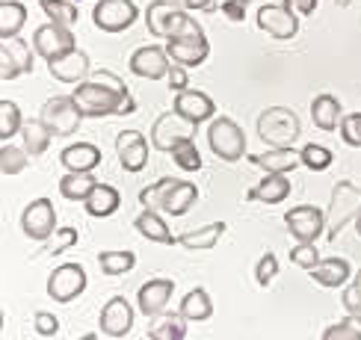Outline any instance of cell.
Here are the masks:
<instances>
[{"mask_svg": "<svg viewBox=\"0 0 361 340\" xmlns=\"http://www.w3.org/2000/svg\"><path fill=\"white\" fill-rule=\"evenodd\" d=\"M36 332L42 337H54L59 332V320L54 314H48V310H39V314H36Z\"/></svg>", "mask_w": 361, "mask_h": 340, "instance_id": "cell-50", "label": "cell"}, {"mask_svg": "<svg viewBox=\"0 0 361 340\" xmlns=\"http://www.w3.org/2000/svg\"><path fill=\"white\" fill-rule=\"evenodd\" d=\"M145 24L157 39H187V36H202L204 30L195 24L187 9H180L175 0H154L145 9Z\"/></svg>", "mask_w": 361, "mask_h": 340, "instance_id": "cell-1", "label": "cell"}, {"mask_svg": "<svg viewBox=\"0 0 361 340\" xmlns=\"http://www.w3.org/2000/svg\"><path fill=\"white\" fill-rule=\"evenodd\" d=\"M355 228H358V237H361V216L355 219Z\"/></svg>", "mask_w": 361, "mask_h": 340, "instance_id": "cell-57", "label": "cell"}, {"mask_svg": "<svg viewBox=\"0 0 361 340\" xmlns=\"http://www.w3.org/2000/svg\"><path fill=\"white\" fill-rule=\"evenodd\" d=\"M290 4H293V9H296L299 15H314V12H317L320 0H290Z\"/></svg>", "mask_w": 361, "mask_h": 340, "instance_id": "cell-54", "label": "cell"}, {"mask_svg": "<svg viewBox=\"0 0 361 340\" xmlns=\"http://www.w3.org/2000/svg\"><path fill=\"white\" fill-rule=\"evenodd\" d=\"M343 308H347L353 317H361V270L355 272L353 284L343 290Z\"/></svg>", "mask_w": 361, "mask_h": 340, "instance_id": "cell-48", "label": "cell"}, {"mask_svg": "<svg viewBox=\"0 0 361 340\" xmlns=\"http://www.w3.org/2000/svg\"><path fill=\"white\" fill-rule=\"evenodd\" d=\"M249 160L264 175H290L296 166H302V154L293 151V148H269L264 154H252Z\"/></svg>", "mask_w": 361, "mask_h": 340, "instance_id": "cell-22", "label": "cell"}, {"mask_svg": "<svg viewBox=\"0 0 361 340\" xmlns=\"http://www.w3.org/2000/svg\"><path fill=\"white\" fill-rule=\"evenodd\" d=\"M169 184H172V177H160V181H154L152 187H142L140 189V204L145 207V210H160L163 207V192H166Z\"/></svg>", "mask_w": 361, "mask_h": 340, "instance_id": "cell-44", "label": "cell"}, {"mask_svg": "<svg viewBox=\"0 0 361 340\" xmlns=\"http://www.w3.org/2000/svg\"><path fill=\"white\" fill-rule=\"evenodd\" d=\"M39 118L51 127L54 137H71V133H78V127L86 115L80 113V107L74 103L71 95H56V98L44 101Z\"/></svg>", "mask_w": 361, "mask_h": 340, "instance_id": "cell-6", "label": "cell"}, {"mask_svg": "<svg viewBox=\"0 0 361 340\" xmlns=\"http://www.w3.org/2000/svg\"><path fill=\"white\" fill-rule=\"evenodd\" d=\"M172 160H175L184 172H199V169H202V154H199V148H195L192 139L178 142V145L172 148Z\"/></svg>", "mask_w": 361, "mask_h": 340, "instance_id": "cell-42", "label": "cell"}, {"mask_svg": "<svg viewBox=\"0 0 361 340\" xmlns=\"http://www.w3.org/2000/svg\"><path fill=\"white\" fill-rule=\"evenodd\" d=\"M98 329L107 337H125L133 329V308L125 296H113V299L101 308Z\"/></svg>", "mask_w": 361, "mask_h": 340, "instance_id": "cell-17", "label": "cell"}, {"mask_svg": "<svg viewBox=\"0 0 361 340\" xmlns=\"http://www.w3.org/2000/svg\"><path fill=\"white\" fill-rule=\"evenodd\" d=\"M187 317L180 314H172V310H163V314L148 320V337L152 340H184L187 337Z\"/></svg>", "mask_w": 361, "mask_h": 340, "instance_id": "cell-25", "label": "cell"}, {"mask_svg": "<svg viewBox=\"0 0 361 340\" xmlns=\"http://www.w3.org/2000/svg\"><path fill=\"white\" fill-rule=\"evenodd\" d=\"M48 71H51V77L54 80H59V83H71V86H78V83H83L89 74V56L83 53V51H68V53H63V56H56V59H51L48 63Z\"/></svg>", "mask_w": 361, "mask_h": 340, "instance_id": "cell-20", "label": "cell"}, {"mask_svg": "<svg viewBox=\"0 0 361 340\" xmlns=\"http://www.w3.org/2000/svg\"><path fill=\"white\" fill-rule=\"evenodd\" d=\"M207 142H210V151H214L219 160H225V163H237L240 157L246 154V133L228 115H219V118L210 122Z\"/></svg>", "mask_w": 361, "mask_h": 340, "instance_id": "cell-5", "label": "cell"}, {"mask_svg": "<svg viewBox=\"0 0 361 340\" xmlns=\"http://www.w3.org/2000/svg\"><path fill=\"white\" fill-rule=\"evenodd\" d=\"M258 30L273 39H293L299 33V21H296V9L290 0L284 4H267L258 9Z\"/></svg>", "mask_w": 361, "mask_h": 340, "instance_id": "cell-8", "label": "cell"}, {"mask_svg": "<svg viewBox=\"0 0 361 340\" xmlns=\"http://www.w3.org/2000/svg\"><path fill=\"white\" fill-rule=\"evenodd\" d=\"M276 275H279V260H276L273 251H267V255L258 260V266H255V281H258L261 287H267Z\"/></svg>", "mask_w": 361, "mask_h": 340, "instance_id": "cell-47", "label": "cell"}, {"mask_svg": "<svg viewBox=\"0 0 361 340\" xmlns=\"http://www.w3.org/2000/svg\"><path fill=\"white\" fill-rule=\"evenodd\" d=\"M195 127H199V125H192V122H187V118H180L175 110L172 113H163L157 122H154V127H152V145L157 148V151L172 154V148L178 142H187V139L195 137Z\"/></svg>", "mask_w": 361, "mask_h": 340, "instance_id": "cell-10", "label": "cell"}, {"mask_svg": "<svg viewBox=\"0 0 361 340\" xmlns=\"http://www.w3.org/2000/svg\"><path fill=\"white\" fill-rule=\"evenodd\" d=\"M133 110H137V101H133V98L128 95V98L122 101V107H118V113H116V115H128V113H133Z\"/></svg>", "mask_w": 361, "mask_h": 340, "instance_id": "cell-55", "label": "cell"}, {"mask_svg": "<svg viewBox=\"0 0 361 340\" xmlns=\"http://www.w3.org/2000/svg\"><path fill=\"white\" fill-rule=\"evenodd\" d=\"M166 80H169V89H172V92H184V89H190V86H187V83H190V74H187L184 65H178V63H172Z\"/></svg>", "mask_w": 361, "mask_h": 340, "instance_id": "cell-51", "label": "cell"}, {"mask_svg": "<svg viewBox=\"0 0 361 340\" xmlns=\"http://www.w3.org/2000/svg\"><path fill=\"white\" fill-rule=\"evenodd\" d=\"M290 260L296 266H302V270H311V266H317L320 263V251L314 243H299L293 251H290Z\"/></svg>", "mask_w": 361, "mask_h": 340, "instance_id": "cell-46", "label": "cell"}, {"mask_svg": "<svg viewBox=\"0 0 361 340\" xmlns=\"http://www.w3.org/2000/svg\"><path fill=\"white\" fill-rule=\"evenodd\" d=\"M290 196V181L288 175H264V181L249 189V201H264V204H281Z\"/></svg>", "mask_w": 361, "mask_h": 340, "instance_id": "cell-29", "label": "cell"}, {"mask_svg": "<svg viewBox=\"0 0 361 340\" xmlns=\"http://www.w3.org/2000/svg\"><path fill=\"white\" fill-rule=\"evenodd\" d=\"M21 231L30 237V240L44 243L48 237L56 231V207L51 199H36L24 207L21 213Z\"/></svg>", "mask_w": 361, "mask_h": 340, "instance_id": "cell-14", "label": "cell"}, {"mask_svg": "<svg viewBox=\"0 0 361 340\" xmlns=\"http://www.w3.org/2000/svg\"><path fill=\"white\" fill-rule=\"evenodd\" d=\"M59 163L68 172H92L95 166H101V148L92 142H74L68 148H63Z\"/></svg>", "mask_w": 361, "mask_h": 340, "instance_id": "cell-24", "label": "cell"}, {"mask_svg": "<svg viewBox=\"0 0 361 340\" xmlns=\"http://www.w3.org/2000/svg\"><path fill=\"white\" fill-rule=\"evenodd\" d=\"M311 118H314V125H317L320 130L326 133H332L341 127V101L335 95H317L311 101Z\"/></svg>", "mask_w": 361, "mask_h": 340, "instance_id": "cell-30", "label": "cell"}, {"mask_svg": "<svg viewBox=\"0 0 361 340\" xmlns=\"http://www.w3.org/2000/svg\"><path fill=\"white\" fill-rule=\"evenodd\" d=\"M195 201H199V189H195V184L172 177V184L166 187V192H163V207L160 210L172 213V216H184Z\"/></svg>", "mask_w": 361, "mask_h": 340, "instance_id": "cell-23", "label": "cell"}, {"mask_svg": "<svg viewBox=\"0 0 361 340\" xmlns=\"http://www.w3.org/2000/svg\"><path fill=\"white\" fill-rule=\"evenodd\" d=\"M86 213L95 216V219H107L118 210V204H122V196H118V189L110 187V184H98L92 189V196H89L86 201Z\"/></svg>", "mask_w": 361, "mask_h": 340, "instance_id": "cell-28", "label": "cell"}, {"mask_svg": "<svg viewBox=\"0 0 361 340\" xmlns=\"http://www.w3.org/2000/svg\"><path fill=\"white\" fill-rule=\"evenodd\" d=\"M299 133H302V125L290 107H269L258 115V137L269 148H293Z\"/></svg>", "mask_w": 361, "mask_h": 340, "instance_id": "cell-3", "label": "cell"}, {"mask_svg": "<svg viewBox=\"0 0 361 340\" xmlns=\"http://www.w3.org/2000/svg\"><path fill=\"white\" fill-rule=\"evenodd\" d=\"M98 266L104 275H125L137 266V255L133 251H101Z\"/></svg>", "mask_w": 361, "mask_h": 340, "instance_id": "cell-36", "label": "cell"}, {"mask_svg": "<svg viewBox=\"0 0 361 340\" xmlns=\"http://www.w3.org/2000/svg\"><path fill=\"white\" fill-rule=\"evenodd\" d=\"M21 137H24L27 154H30V157H39V154L48 151L54 133H51L48 125L42 122V118H30V122H24V127H21Z\"/></svg>", "mask_w": 361, "mask_h": 340, "instance_id": "cell-34", "label": "cell"}, {"mask_svg": "<svg viewBox=\"0 0 361 340\" xmlns=\"http://www.w3.org/2000/svg\"><path fill=\"white\" fill-rule=\"evenodd\" d=\"M299 154H302V166H308L311 172H326L329 166H332V151H329L326 145L308 142Z\"/></svg>", "mask_w": 361, "mask_h": 340, "instance_id": "cell-40", "label": "cell"}, {"mask_svg": "<svg viewBox=\"0 0 361 340\" xmlns=\"http://www.w3.org/2000/svg\"><path fill=\"white\" fill-rule=\"evenodd\" d=\"M222 12L228 15L231 21H243V15H246V0H225Z\"/></svg>", "mask_w": 361, "mask_h": 340, "instance_id": "cell-52", "label": "cell"}, {"mask_svg": "<svg viewBox=\"0 0 361 340\" xmlns=\"http://www.w3.org/2000/svg\"><path fill=\"white\" fill-rule=\"evenodd\" d=\"M184 9H192V12H204V15H214L219 9V0H187Z\"/></svg>", "mask_w": 361, "mask_h": 340, "instance_id": "cell-53", "label": "cell"}, {"mask_svg": "<svg viewBox=\"0 0 361 340\" xmlns=\"http://www.w3.org/2000/svg\"><path fill=\"white\" fill-rule=\"evenodd\" d=\"M116 154L125 172H142L148 163V139L140 130H122L116 137Z\"/></svg>", "mask_w": 361, "mask_h": 340, "instance_id": "cell-18", "label": "cell"}, {"mask_svg": "<svg viewBox=\"0 0 361 340\" xmlns=\"http://www.w3.org/2000/svg\"><path fill=\"white\" fill-rule=\"evenodd\" d=\"M308 272L323 287H341V284H347V281H350V260H343V258H326L317 266H311Z\"/></svg>", "mask_w": 361, "mask_h": 340, "instance_id": "cell-26", "label": "cell"}, {"mask_svg": "<svg viewBox=\"0 0 361 340\" xmlns=\"http://www.w3.org/2000/svg\"><path fill=\"white\" fill-rule=\"evenodd\" d=\"M33 51H36V56L44 59V63H51V59L74 51V33H71V27L54 24V21L36 27V33H33Z\"/></svg>", "mask_w": 361, "mask_h": 340, "instance_id": "cell-13", "label": "cell"}, {"mask_svg": "<svg viewBox=\"0 0 361 340\" xmlns=\"http://www.w3.org/2000/svg\"><path fill=\"white\" fill-rule=\"evenodd\" d=\"M36 63V51L24 39H0V77L15 80L21 74H30Z\"/></svg>", "mask_w": 361, "mask_h": 340, "instance_id": "cell-11", "label": "cell"}, {"mask_svg": "<svg viewBox=\"0 0 361 340\" xmlns=\"http://www.w3.org/2000/svg\"><path fill=\"white\" fill-rule=\"evenodd\" d=\"M169 53L166 48H160V44H145L140 48L137 53L130 56V71L137 74V77H145V80H163L169 77Z\"/></svg>", "mask_w": 361, "mask_h": 340, "instance_id": "cell-16", "label": "cell"}, {"mask_svg": "<svg viewBox=\"0 0 361 340\" xmlns=\"http://www.w3.org/2000/svg\"><path fill=\"white\" fill-rule=\"evenodd\" d=\"M284 225L299 243H317V237H323L326 231V213L314 204H299L284 213Z\"/></svg>", "mask_w": 361, "mask_h": 340, "instance_id": "cell-12", "label": "cell"}, {"mask_svg": "<svg viewBox=\"0 0 361 340\" xmlns=\"http://www.w3.org/2000/svg\"><path fill=\"white\" fill-rule=\"evenodd\" d=\"M86 290V270L80 263H59L48 275V296L54 302L66 305Z\"/></svg>", "mask_w": 361, "mask_h": 340, "instance_id": "cell-9", "label": "cell"}, {"mask_svg": "<svg viewBox=\"0 0 361 340\" xmlns=\"http://www.w3.org/2000/svg\"><path fill=\"white\" fill-rule=\"evenodd\" d=\"M341 139L353 148H361V113H350L341 118Z\"/></svg>", "mask_w": 361, "mask_h": 340, "instance_id": "cell-45", "label": "cell"}, {"mask_svg": "<svg viewBox=\"0 0 361 340\" xmlns=\"http://www.w3.org/2000/svg\"><path fill=\"white\" fill-rule=\"evenodd\" d=\"M80 340H98V334H95V332H92V334H83Z\"/></svg>", "mask_w": 361, "mask_h": 340, "instance_id": "cell-56", "label": "cell"}, {"mask_svg": "<svg viewBox=\"0 0 361 340\" xmlns=\"http://www.w3.org/2000/svg\"><path fill=\"white\" fill-rule=\"evenodd\" d=\"M172 293H175V281L172 278H152V281H145V284L140 287L137 305H140V310L145 317H157V314H163V310L169 308Z\"/></svg>", "mask_w": 361, "mask_h": 340, "instance_id": "cell-19", "label": "cell"}, {"mask_svg": "<svg viewBox=\"0 0 361 340\" xmlns=\"http://www.w3.org/2000/svg\"><path fill=\"white\" fill-rule=\"evenodd\" d=\"M172 110L180 118H187V122L202 125V122H207V118L216 115V103L210 95H204L202 89H184V92H175Z\"/></svg>", "mask_w": 361, "mask_h": 340, "instance_id": "cell-15", "label": "cell"}, {"mask_svg": "<svg viewBox=\"0 0 361 340\" xmlns=\"http://www.w3.org/2000/svg\"><path fill=\"white\" fill-rule=\"evenodd\" d=\"M166 53L172 56V63L178 65H184V68H195V65H202L207 53H210V44L202 36H187V39H169L166 42Z\"/></svg>", "mask_w": 361, "mask_h": 340, "instance_id": "cell-21", "label": "cell"}, {"mask_svg": "<svg viewBox=\"0 0 361 340\" xmlns=\"http://www.w3.org/2000/svg\"><path fill=\"white\" fill-rule=\"evenodd\" d=\"M323 340H361V317H347L341 322H332L323 332Z\"/></svg>", "mask_w": 361, "mask_h": 340, "instance_id": "cell-41", "label": "cell"}, {"mask_svg": "<svg viewBox=\"0 0 361 340\" xmlns=\"http://www.w3.org/2000/svg\"><path fill=\"white\" fill-rule=\"evenodd\" d=\"M92 80H98V83H104V86H113L116 92H122V95H130L128 92V86H125V80L118 77V74H113V71H107V68H101V71H92L89 74Z\"/></svg>", "mask_w": 361, "mask_h": 340, "instance_id": "cell-49", "label": "cell"}, {"mask_svg": "<svg viewBox=\"0 0 361 340\" xmlns=\"http://www.w3.org/2000/svg\"><path fill=\"white\" fill-rule=\"evenodd\" d=\"M39 6L54 24H66V27H71L74 21H78V15H80L71 0H39Z\"/></svg>", "mask_w": 361, "mask_h": 340, "instance_id": "cell-37", "label": "cell"}, {"mask_svg": "<svg viewBox=\"0 0 361 340\" xmlns=\"http://www.w3.org/2000/svg\"><path fill=\"white\" fill-rule=\"evenodd\" d=\"M137 231L145 237V240H152V243H160V246H172V243H178V237H172V231H169V225H166V219H163L157 210H142L140 216H137Z\"/></svg>", "mask_w": 361, "mask_h": 340, "instance_id": "cell-27", "label": "cell"}, {"mask_svg": "<svg viewBox=\"0 0 361 340\" xmlns=\"http://www.w3.org/2000/svg\"><path fill=\"white\" fill-rule=\"evenodd\" d=\"M27 24V6L21 0H4L0 4V39H15Z\"/></svg>", "mask_w": 361, "mask_h": 340, "instance_id": "cell-35", "label": "cell"}, {"mask_svg": "<svg viewBox=\"0 0 361 340\" xmlns=\"http://www.w3.org/2000/svg\"><path fill=\"white\" fill-rule=\"evenodd\" d=\"M71 98H74V103H78L80 113H83L86 118H104V115L118 113V107H122V101H125L128 95L116 92L113 86H104V83H98V80L89 77V80H83V83L74 86Z\"/></svg>", "mask_w": 361, "mask_h": 340, "instance_id": "cell-4", "label": "cell"}, {"mask_svg": "<svg viewBox=\"0 0 361 340\" xmlns=\"http://www.w3.org/2000/svg\"><path fill=\"white\" fill-rule=\"evenodd\" d=\"M358 216H361V189L350 181H338L332 187V199H329V210H326V240H338V234Z\"/></svg>", "mask_w": 361, "mask_h": 340, "instance_id": "cell-2", "label": "cell"}, {"mask_svg": "<svg viewBox=\"0 0 361 340\" xmlns=\"http://www.w3.org/2000/svg\"><path fill=\"white\" fill-rule=\"evenodd\" d=\"M140 18V9L133 0H98L92 9V21L104 33H125Z\"/></svg>", "mask_w": 361, "mask_h": 340, "instance_id": "cell-7", "label": "cell"}, {"mask_svg": "<svg viewBox=\"0 0 361 340\" xmlns=\"http://www.w3.org/2000/svg\"><path fill=\"white\" fill-rule=\"evenodd\" d=\"M225 234V222H210L204 228H195V231H187L178 237V243L190 248V251H207L219 243V237Z\"/></svg>", "mask_w": 361, "mask_h": 340, "instance_id": "cell-32", "label": "cell"}, {"mask_svg": "<svg viewBox=\"0 0 361 340\" xmlns=\"http://www.w3.org/2000/svg\"><path fill=\"white\" fill-rule=\"evenodd\" d=\"M178 310L190 322H204V320L214 317V302H210V296H207L204 287H195V290H190L184 296V299H180V308Z\"/></svg>", "mask_w": 361, "mask_h": 340, "instance_id": "cell-33", "label": "cell"}, {"mask_svg": "<svg viewBox=\"0 0 361 340\" xmlns=\"http://www.w3.org/2000/svg\"><path fill=\"white\" fill-rule=\"evenodd\" d=\"M27 166V148H15V145H6L0 148V172L4 175H18L24 172Z\"/></svg>", "mask_w": 361, "mask_h": 340, "instance_id": "cell-43", "label": "cell"}, {"mask_svg": "<svg viewBox=\"0 0 361 340\" xmlns=\"http://www.w3.org/2000/svg\"><path fill=\"white\" fill-rule=\"evenodd\" d=\"M95 187H98V181L92 172H68L63 181H59V196L66 201H86Z\"/></svg>", "mask_w": 361, "mask_h": 340, "instance_id": "cell-31", "label": "cell"}, {"mask_svg": "<svg viewBox=\"0 0 361 340\" xmlns=\"http://www.w3.org/2000/svg\"><path fill=\"white\" fill-rule=\"evenodd\" d=\"M24 122H21V110L15 107L12 101H0V142H9L15 133H21Z\"/></svg>", "mask_w": 361, "mask_h": 340, "instance_id": "cell-38", "label": "cell"}, {"mask_svg": "<svg viewBox=\"0 0 361 340\" xmlns=\"http://www.w3.org/2000/svg\"><path fill=\"white\" fill-rule=\"evenodd\" d=\"M78 240H80V234H78V228H56L48 240H44V255H63V251H68L71 246H78Z\"/></svg>", "mask_w": 361, "mask_h": 340, "instance_id": "cell-39", "label": "cell"}]
</instances>
